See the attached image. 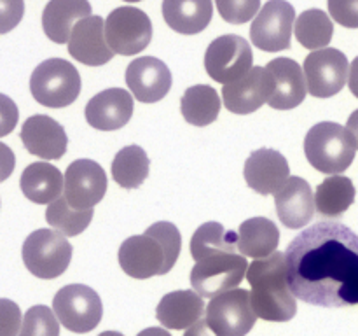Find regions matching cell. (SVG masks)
<instances>
[{
  "mask_svg": "<svg viewBox=\"0 0 358 336\" xmlns=\"http://www.w3.org/2000/svg\"><path fill=\"white\" fill-rule=\"evenodd\" d=\"M289 286L304 303L325 308L358 304V234L339 223H317L285 251Z\"/></svg>",
  "mask_w": 358,
  "mask_h": 336,
  "instance_id": "1",
  "label": "cell"
},
{
  "mask_svg": "<svg viewBox=\"0 0 358 336\" xmlns=\"http://www.w3.org/2000/svg\"><path fill=\"white\" fill-rule=\"evenodd\" d=\"M236 231L220 223H205L191 238V254L196 265L191 270V286L201 298H215L236 289L245 279L248 262L236 252Z\"/></svg>",
  "mask_w": 358,
  "mask_h": 336,
  "instance_id": "2",
  "label": "cell"
},
{
  "mask_svg": "<svg viewBox=\"0 0 358 336\" xmlns=\"http://www.w3.org/2000/svg\"><path fill=\"white\" fill-rule=\"evenodd\" d=\"M182 248L180 231L168 220H159L143 234L126 238L119 247V265L131 279L145 280L166 275L177 262Z\"/></svg>",
  "mask_w": 358,
  "mask_h": 336,
  "instance_id": "3",
  "label": "cell"
},
{
  "mask_svg": "<svg viewBox=\"0 0 358 336\" xmlns=\"http://www.w3.org/2000/svg\"><path fill=\"white\" fill-rule=\"evenodd\" d=\"M255 315L268 322H287L296 317L297 301L289 286L285 252L255 259L247 270Z\"/></svg>",
  "mask_w": 358,
  "mask_h": 336,
  "instance_id": "4",
  "label": "cell"
},
{
  "mask_svg": "<svg viewBox=\"0 0 358 336\" xmlns=\"http://www.w3.org/2000/svg\"><path fill=\"white\" fill-rule=\"evenodd\" d=\"M357 144L348 128L332 121L315 125L304 139V154L322 174L339 175L355 160Z\"/></svg>",
  "mask_w": 358,
  "mask_h": 336,
  "instance_id": "5",
  "label": "cell"
},
{
  "mask_svg": "<svg viewBox=\"0 0 358 336\" xmlns=\"http://www.w3.org/2000/svg\"><path fill=\"white\" fill-rule=\"evenodd\" d=\"M80 76L76 66L63 58H49L37 65L30 77L31 97L44 107L63 108L77 100Z\"/></svg>",
  "mask_w": 358,
  "mask_h": 336,
  "instance_id": "6",
  "label": "cell"
},
{
  "mask_svg": "<svg viewBox=\"0 0 358 336\" xmlns=\"http://www.w3.org/2000/svg\"><path fill=\"white\" fill-rule=\"evenodd\" d=\"M72 244L56 230L34 231L23 241L21 255L31 275L51 280L63 275L72 261Z\"/></svg>",
  "mask_w": 358,
  "mask_h": 336,
  "instance_id": "7",
  "label": "cell"
},
{
  "mask_svg": "<svg viewBox=\"0 0 358 336\" xmlns=\"http://www.w3.org/2000/svg\"><path fill=\"white\" fill-rule=\"evenodd\" d=\"M52 312L59 324L72 332H90L100 324L103 304L96 290L84 284L62 287L52 298Z\"/></svg>",
  "mask_w": 358,
  "mask_h": 336,
  "instance_id": "8",
  "label": "cell"
},
{
  "mask_svg": "<svg viewBox=\"0 0 358 336\" xmlns=\"http://www.w3.org/2000/svg\"><path fill=\"white\" fill-rule=\"evenodd\" d=\"M105 38L114 55H138L152 41L150 18L136 7H117L105 20Z\"/></svg>",
  "mask_w": 358,
  "mask_h": 336,
  "instance_id": "9",
  "label": "cell"
},
{
  "mask_svg": "<svg viewBox=\"0 0 358 336\" xmlns=\"http://www.w3.org/2000/svg\"><path fill=\"white\" fill-rule=\"evenodd\" d=\"M206 322L217 336H247L257 315L247 289H231L213 298L206 307Z\"/></svg>",
  "mask_w": 358,
  "mask_h": 336,
  "instance_id": "10",
  "label": "cell"
},
{
  "mask_svg": "<svg viewBox=\"0 0 358 336\" xmlns=\"http://www.w3.org/2000/svg\"><path fill=\"white\" fill-rule=\"evenodd\" d=\"M254 65L250 42L240 35H220L205 52V70L215 83L229 84L243 77Z\"/></svg>",
  "mask_w": 358,
  "mask_h": 336,
  "instance_id": "11",
  "label": "cell"
},
{
  "mask_svg": "<svg viewBox=\"0 0 358 336\" xmlns=\"http://www.w3.org/2000/svg\"><path fill=\"white\" fill-rule=\"evenodd\" d=\"M296 9L287 0H269L255 16L250 27V41L255 48L268 52L290 48Z\"/></svg>",
  "mask_w": 358,
  "mask_h": 336,
  "instance_id": "12",
  "label": "cell"
},
{
  "mask_svg": "<svg viewBox=\"0 0 358 336\" xmlns=\"http://www.w3.org/2000/svg\"><path fill=\"white\" fill-rule=\"evenodd\" d=\"M308 93L315 98H331L345 88L350 76L348 58L336 48L318 49L304 59Z\"/></svg>",
  "mask_w": 358,
  "mask_h": 336,
  "instance_id": "13",
  "label": "cell"
},
{
  "mask_svg": "<svg viewBox=\"0 0 358 336\" xmlns=\"http://www.w3.org/2000/svg\"><path fill=\"white\" fill-rule=\"evenodd\" d=\"M275 94V77L266 66H252L243 77L229 84H224L222 100L229 112L252 114L259 111Z\"/></svg>",
  "mask_w": 358,
  "mask_h": 336,
  "instance_id": "14",
  "label": "cell"
},
{
  "mask_svg": "<svg viewBox=\"0 0 358 336\" xmlns=\"http://www.w3.org/2000/svg\"><path fill=\"white\" fill-rule=\"evenodd\" d=\"M107 192V174L93 160H76L65 172L63 196L73 209H93Z\"/></svg>",
  "mask_w": 358,
  "mask_h": 336,
  "instance_id": "15",
  "label": "cell"
},
{
  "mask_svg": "<svg viewBox=\"0 0 358 336\" xmlns=\"http://www.w3.org/2000/svg\"><path fill=\"white\" fill-rule=\"evenodd\" d=\"M171 72L164 62L154 56H140L126 69V84L133 97L143 104L159 102L170 93Z\"/></svg>",
  "mask_w": 358,
  "mask_h": 336,
  "instance_id": "16",
  "label": "cell"
},
{
  "mask_svg": "<svg viewBox=\"0 0 358 336\" xmlns=\"http://www.w3.org/2000/svg\"><path fill=\"white\" fill-rule=\"evenodd\" d=\"M243 175L248 188L259 195H276L290 178L289 161L278 150L262 147L247 158Z\"/></svg>",
  "mask_w": 358,
  "mask_h": 336,
  "instance_id": "17",
  "label": "cell"
},
{
  "mask_svg": "<svg viewBox=\"0 0 358 336\" xmlns=\"http://www.w3.org/2000/svg\"><path fill=\"white\" fill-rule=\"evenodd\" d=\"M69 52L73 59L90 66H100L114 58V51L105 38V20L87 16L77 21L69 38Z\"/></svg>",
  "mask_w": 358,
  "mask_h": 336,
  "instance_id": "18",
  "label": "cell"
},
{
  "mask_svg": "<svg viewBox=\"0 0 358 336\" xmlns=\"http://www.w3.org/2000/svg\"><path fill=\"white\" fill-rule=\"evenodd\" d=\"M20 136L24 149L42 160H59L66 153L69 146L65 128L44 114L28 118L21 126Z\"/></svg>",
  "mask_w": 358,
  "mask_h": 336,
  "instance_id": "19",
  "label": "cell"
},
{
  "mask_svg": "<svg viewBox=\"0 0 358 336\" xmlns=\"http://www.w3.org/2000/svg\"><path fill=\"white\" fill-rule=\"evenodd\" d=\"M133 97L122 88H110L94 94L86 105V121L101 132L119 130L129 122L133 115Z\"/></svg>",
  "mask_w": 358,
  "mask_h": 336,
  "instance_id": "20",
  "label": "cell"
},
{
  "mask_svg": "<svg viewBox=\"0 0 358 336\" xmlns=\"http://www.w3.org/2000/svg\"><path fill=\"white\" fill-rule=\"evenodd\" d=\"M278 219L290 230H299L311 223L315 216V195L303 177H290L275 195Z\"/></svg>",
  "mask_w": 358,
  "mask_h": 336,
  "instance_id": "21",
  "label": "cell"
},
{
  "mask_svg": "<svg viewBox=\"0 0 358 336\" xmlns=\"http://www.w3.org/2000/svg\"><path fill=\"white\" fill-rule=\"evenodd\" d=\"M275 77V94L269 100V107L289 111L297 107L306 98V77L299 63L292 58H275L266 65Z\"/></svg>",
  "mask_w": 358,
  "mask_h": 336,
  "instance_id": "22",
  "label": "cell"
},
{
  "mask_svg": "<svg viewBox=\"0 0 358 336\" xmlns=\"http://www.w3.org/2000/svg\"><path fill=\"white\" fill-rule=\"evenodd\" d=\"M206 310L203 298L196 290H173L161 298L156 317L166 329H189Z\"/></svg>",
  "mask_w": 358,
  "mask_h": 336,
  "instance_id": "23",
  "label": "cell"
},
{
  "mask_svg": "<svg viewBox=\"0 0 358 336\" xmlns=\"http://www.w3.org/2000/svg\"><path fill=\"white\" fill-rule=\"evenodd\" d=\"M91 16L87 0H49L42 13V28L48 38L56 44H69L77 21Z\"/></svg>",
  "mask_w": 358,
  "mask_h": 336,
  "instance_id": "24",
  "label": "cell"
},
{
  "mask_svg": "<svg viewBox=\"0 0 358 336\" xmlns=\"http://www.w3.org/2000/svg\"><path fill=\"white\" fill-rule=\"evenodd\" d=\"M20 188L30 202L37 205L52 203L62 196L65 188V175L52 164L37 161L28 164L20 178Z\"/></svg>",
  "mask_w": 358,
  "mask_h": 336,
  "instance_id": "25",
  "label": "cell"
},
{
  "mask_svg": "<svg viewBox=\"0 0 358 336\" xmlns=\"http://www.w3.org/2000/svg\"><path fill=\"white\" fill-rule=\"evenodd\" d=\"M212 16V0H163L164 21L178 34H199L208 27Z\"/></svg>",
  "mask_w": 358,
  "mask_h": 336,
  "instance_id": "26",
  "label": "cell"
},
{
  "mask_svg": "<svg viewBox=\"0 0 358 336\" xmlns=\"http://www.w3.org/2000/svg\"><path fill=\"white\" fill-rule=\"evenodd\" d=\"M280 244L278 226L266 217L243 220L238 230V252L245 258L262 259L276 252Z\"/></svg>",
  "mask_w": 358,
  "mask_h": 336,
  "instance_id": "27",
  "label": "cell"
},
{
  "mask_svg": "<svg viewBox=\"0 0 358 336\" xmlns=\"http://www.w3.org/2000/svg\"><path fill=\"white\" fill-rule=\"evenodd\" d=\"M355 186L352 178L343 175H331L320 182L315 192L317 212L325 217H341L355 202Z\"/></svg>",
  "mask_w": 358,
  "mask_h": 336,
  "instance_id": "28",
  "label": "cell"
},
{
  "mask_svg": "<svg viewBox=\"0 0 358 336\" xmlns=\"http://www.w3.org/2000/svg\"><path fill=\"white\" fill-rule=\"evenodd\" d=\"M180 111L185 121L192 126H208L219 118L220 97L215 88L194 84L187 88L180 100Z\"/></svg>",
  "mask_w": 358,
  "mask_h": 336,
  "instance_id": "29",
  "label": "cell"
},
{
  "mask_svg": "<svg viewBox=\"0 0 358 336\" xmlns=\"http://www.w3.org/2000/svg\"><path fill=\"white\" fill-rule=\"evenodd\" d=\"M150 160L140 146L122 147L112 161V177L121 188L136 189L149 177Z\"/></svg>",
  "mask_w": 358,
  "mask_h": 336,
  "instance_id": "30",
  "label": "cell"
},
{
  "mask_svg": "<svg viewBox=\"0 0 358 336\" xmlns=\"http://www.w3.org/2000/svg\"><path fill=\"white\" fill-rule=\"evenodd\" d=\"M294 30H296L297 42L303 48L318 51L331 44L334 24L329 14H325L322 9H308L299 14Z\"/></svg>",
  "mask_w": 358,
  "mask_h": 336,
  "instance_id": "31",
  "label": "cell"
},
{
  "mask_svg": "<svg viewBox=\"0 0 358 336\" xmlns=\"http://www.w3.org/2000/svg\"><path fill=\"white\" fill-rule=\"evenodd\" d=\"M93 214V209H73L65 196H59L56 202L49 203L45 210V220L52 230L59 231L65 237H77L90 226Z\"/></svg>",
  "mask_w": 358,
  "mask_h": 336,
  "instance_id": "32",
  "label": "cell"
},
{
  "mask_svg": "<svg viewBox=\"0 0 358 336\" xmlns=\"http://www.w3.org/2000/svg\"><path fill=\"white\" fill-rule=\"evenodd\" d=\"M17 336H59V321L51 308L35 304L28 308Z\"/></svg>",
  "mask_w": 358,
  "mask_h": 336,
  "instance_id": "33",
  "label": "cell"
},
{
  "mask_svg": "<svg viewBox=\"0 0 358 336\" xmlns=\"http://www.w3.org/2000/svg\"><path fill=\"white\" fill-rule=\"evenodd\" d=\"M220 18L227 23L243 24L257 16L261 0H215Z\"/></svg>",
  "mask_w": 358,
  "mask_h": 336,
  "instance_id": "34",
  "label": "cell"
},
{
  "mask_svg": "<svg viewBox=\"0 0 358 336\" xmlns=\"http://www.w3.org/2000/svg\"><path fill=\"white\" fill-rule=\"evenodd\" d=\"M21 324L23 315L20 307L13 300L0 298V336H17Z\"/></svg>",
  "mask_w": 358,
  "mask_h": 336,
  "instance_id": "35",
  "label": "cell"
},
{
  "mask_svg": "<svg viewBox=\"0 0 358 336\" xmlns=\"http://www.w3.org/2000/svg\"><path fill=\"white\" fill-rule=\"evenodd\" d=\"M329 14L345 28H358V0H327Z\"/></svg>",
  "mask_w": 358,
  "mask_h": 336,
  "instance_id": "36",
  "label": "cell"
},
{
  "mask_svg": "<svg viewBox=\"0 0 358 336\" xmlns=\"http://www.w3.org/2000/svg\"><path fill=\"white\" fill-rule=\"evenodd\" d=\"M24 14V0H0V34H7L20 24Z\"/></svg>",
  "mask_w": 358,
  "mask_h": 336,
  "instance_id": "37",
  "label": "cell"
},
{
  "mask_svg": "<svg viewBox=\"0 0 358 336\" xmlns=\"http://www.w3.org/2000/svg\"><path fill=\"white\" fill-rule=\"evenodd\" d=\"M17 119H20L17 105L14 104L13 98L0 93V139L13 133V130L17 125Z\"/></svg>",
  "mask_w": 358,
  "mask_h": 336,
  "instance_id": "38",
  "label": "cell"
},
{
  "mask_svg": "<svg viewBox=\"0 0 358 336\" xmlns=\"http://www.w3.org/2000/svg\"><path fill=\"white\" fill-rule=\"evenodd\" d=\"M14 167H16V156H14L13 149L0 142V182L7 181L13 175Z\"/></svg>",
  "mask_w": 358,
  "mask_h": 336,
  "instance_id": "39",
  "label": "cell"
},
{
  "mask_svg": "<svg viewBox=\"0 0 358 336\" xmlns=\"http://www.w3.org/2000/svg\"><path fill=\"white\" fill-rule=\"evenodd\" d=\"M184 336H217V335L212 331V328L208 326L206 318H205V321H201V318H199L196 324H192L191 328L185 331Z\"/></svg>",
  "mask_w": 358,
  "mask_h": 336,
  "instance_id": "40",
  "label": "cell"
},
{
  "mask_svg": "<svg viewBox=\"0 0 358 336\" xmlns=\"http://www.w3.org/2000/svg\"><path fill=\"white\" fill-rule=\"evenodd\" d=\"M348 86L350 91L358 98V56L352 62L350 65V76H348Z\"/></svg>",
  "mask_w": 358,
  "mask_h": 336,
  "instance_id": "41",
  "label": "cell"
},
{
  "mask_svg": "<svg viewBox=\"0 0 358 336\" xmlns=\"http://www.w3.org/2000/svg\"><path fill=\"white\" fill-rule=\"evenodd\" d=\"M346 128L350 130V133H352L353 139H355L357 149H358V108L348 118V125H346Z\"/></svg>",
  "mask_w": 358,
  "mask_h": 336,
  "instance_id": "42",
  "label": "cell"
},
{
  "mask_svg": "<svg viewBox=\"0 0 358 336\" xmlns=\"http://www.w3.org/2000/svg\"><path fill=\"white\" fill-rule=\"evenodd\" d=\"M136 336H171V335L163 328H147L143 329V331H140Z\"/></svg>",
  "mask_w": 358,
  "mask_h": 336,
  "instance_id": "43",
  "label": "cell"
},
{
  "mask_svg": "<svg viewBox=\"0 0 358 336\" xmlns=\"http://www.w3.org/2000/svg\"><path fill=\"white\" fill-rule=\"evenodd\" d=\"M98 336H124V335H121V332H117V331H103V332H100Z\"/></svg>",
  "mask_w": 358,
  "mask_h": 336,
  "instance_id": "44",
  "label": "cell"
},
{
  "mask_svg": "<svg viewBox=\"0 0 358 336\" xmlns=\"http://www.w3.org/2000/svg\"><path fill=\"white\" fill-rule=\"evenodd\" d=\"M124 2H140V0H124Z\"/></svg>",
  "mask_w": 358,
  "mask_h": 336,
  "instance_id": "45",
  "label": "cell"
}]
</instances>
